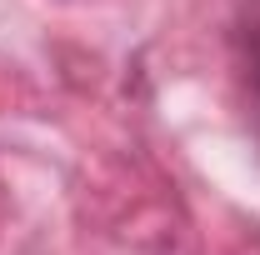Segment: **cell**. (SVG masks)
I'll list each match as a JSON object with an SVG mask.
<instances>
[{"mask_svg": "<svg viewBox=\"0 0 260 255\" xmlns=\"http://www.w3.org/2000/svg\"><path fill=\"white\" fill-rule=\"evenodd\" d=\"M245 100H250V125L260 140V20L245 30Z\"/></svg>", "mask_w": 260, "mask_h": 255, "instance_id": "obj_1", "label": "cell"}]
</instances>
